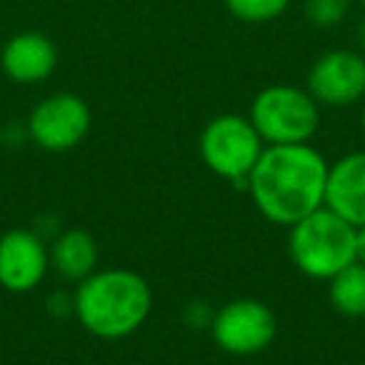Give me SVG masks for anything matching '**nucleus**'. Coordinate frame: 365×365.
I'll use <instances>...</instances> for the list:
<instances>
[{
  "mask_svg": "<svg viewBox=\"0 0 365 365\" xmlns=\"http://www.w3.org/2000/svg\"><path fill=\"white\" fill-rule=\"evenodd\" d=\"M328 168L310 143L265 145L248 178L250 200L265 220L290 228L325 205Z\"/></svg>",
  "mask_w": 365,
  "mask_h": 365,
  "instance_id": "nucleus-1",
  "label": "nucleus"
},
{
  "mask_svg": "<svg viewBox=\"0 0 365 365\" xmlns=\"http://www.w3.org/2000/svg\"><path fill=\"white\" fill-rule=\"evenodd\" d=\"M150 310V283L130 268H98L73 293V315L101 340H120L138 333Z\"/></svg>",
  "mask_w": 365,
  "mask_h": 365,
  "instance_id": "nucleus-2",
  "label": "nucleus"
},
{
  "mask_svg": "<svg viewBox=\"0 0 365 365\" xmlns=\"http://www.w3.org/2000/svg\"><path fill=\"white\" fill-rule=\"evenodd\" d=\"M288 233V253L298 273L310 280H330L355 263L358 228L335 215L330 208H318L305 215Z\"/></svg>",
  "mask_w": 365,
  "mask_h": 365,
  "instance_id": "nucleus-3",
  "label": "nucleus"
},
{
  "mask_svg": "<svg viewBox=\"0 0 365 365\" xmlns=\"http://www.w3.org/2000/svg\"><path fill=\"white\" fill-rule=\"evenodd\" d=\"M248 118L265 145H298L318 133L320 106L308 88L275 83L255 93Z\"/></svg>",
  "mask_w": 365,
  "mask_h": 365,
  "instance_id": "nucleus-4",
  "label": "nucleus"
},
{
  "mask_svg": "<svg viewBox=\"0 0 365 365\" xmlns=\"http://www.w3.org/2000/svg\"><path fill=\"white\" fill-rule=\"evenodd\" d=\"M265 143L248 115L220 113L205 123L198 138V150L210 173L248 190V178L263 153Z\"/></svg>",
  "mask_w": 365,
  "mask_h": 365,
  "instance_id": "nucleus-5",
  "label": "nucleus"
},
{
  "mask_svg": "<svg viewBox=\"0 0 365 365\" xmlns=\"http://www.w3.org/2000/svg\"><path fill=\"white\" fill-rule=\"evenodd\" d=\"M210 335L223 353L250 358L270 348L278 335V318L263 300L235 298L213 313Z\"/></svg>",
  "mask_w": 365,
  "mask_h": 365,
  "instance_id": "nucleus-6",
  "label": "nucleus"
},
{
  "mask_svg": "<svg viewBox=\"0 0 365 365\" xmlns=\"http://www.w3.org/2000/svg\"><path fill=\"white\" fill-rule=\"evenodd\" d=\"M93 125L91 106L76 93H51L33 106L28 135L46 153H68L88 138Z\"/></svg>",
  "mask_w": 365,
  "mask_h": 365,
  "instance_id": "nucleus-7",
  "label": "nucleus"
},
{
  "mask_svg": "<svg viewBox=\"0 0 365 365\" xmlns=\"http://www.w3.org/2000/svg\"><path fill=\"white\" fill-rule=\"evenodd\" d=\"M305 88L320 108H348L365 98V53L333 48L320 53L305 78Z\"/></svg>",
  "mask_w": 365,
  "mask_h": 365,
  "instance_id": "nucleus-8",
  "label": "nucleus"
},
{
  "mask_svg": "<svg viewBox=\"0 0 365 365\" xmlns=\"http://www.w3.org/2000/svg\"><path fill=\"white\" fill-rule=\"evenodd\" d=\"M51 270L46 240L28 228L0 235V288L8 293H33Z\"/></svg>",
  "mask_w": 365,
  "mask_h": 365,
  "instance_id": "nucleus-9",
  "label": "nucleus"
},
{
  "mask_svg": "<svg viewBox=\"0 0 365 365\" xmlns=\"http://www.w3.org/2000/svg\"><path fill=\"white\" fill-rule=\"evenodd\" d=\"M58 68V48L46 33L23 31L6 41L0 51V71L18 86H38Z\"/></svg>",
  "mask_w": 365,
  "mask_h": 365,
  "instance_id": "nucleus-10",
  "label": "nucleus"
},
{
  "mask_svg": "<svg viewBox=\"0 0 365 365\" xmlns=\"http://www.w3.org/2000/svg\"><path fill=\"white\" fill-rule=\"evenodd\" d=\"M325 208L348 220L353 228L365 225V150L348 153L330 163Z\"/></svg>",
  "mask_w": 365,
  "mask_h": 365,
  "instance_id": "nucleus-11",
  "label": "nucleus"
},
{
  "mask_svg": "<svg viewBox=\"0 0 365 365\" xmlns=\"http://www.w3.org/2000/svg\"><path fill=\"white\" fill-rule=\"evenodd\" d=\"M51 268L68 283H81L101 268L98 240L83 228H68L48 245Z\"/></svg>",
  "mask_w": 365,
  "mask_h": 365,
  "instance_id": "nucleus-12",
  "label": "nucleus"
},
{
  "mask_svg": "<svg viewBox=\"0 0 365 365\" xmlns=\"http://www.w3.org/2000/svg\"><path fill=\"white\" fill-rule=\"evenodd\" d=\"M328 300L345 318H365V265L350 263L328 280Z\"/></svg>",
  "mask_w": 365,
  "mask_h": 365,
  "instance_id": "nucleus-13",
  "label": "nucleus"
},
{
  "mask_svg": "<svg viewBox=\"0 0 365 365\" xmlns=\"http://www.w3.org/2000/svg\"><path fill=\"white\" fill-rule=\"evenodd\" d=\"M223 3L235 21L248 23V26L278 21L293 6V0H223Z\"/></svg>",
  "mask_w": 365,
  "mask_h": 365,
  "instance_id": "nucleus-14",
  "label": "nucleus"
},
{
  "mask_svg": "<svg viewBox=\"0 0 365 365\" xmlns=\"http://www.w3.org/2000/svg\"><path fill=\"white\" fill-rule=\"evenodd\" d=\"M353 0H303L305 21L320 31L338 28L348 18Z\"/></svg>",
  "mask_w": 365,
  "mask_h": 365,
  "instance_id": "nucleus-15",
  "label": "nucleus"
},
{
  "mask_svg": "<svg viewBox=\"0 0 365 365\" xmlns=\"http://www.w3.org/2000/svg\"><path fill=\"white\" fill-rule=\"evenodd\" d=\"M355 260L365 265V225L358 228V235H355Z\"/></svg>",
  "mask_w": 365,
  "mask_h": 365,
  "instance_id": "nucleus-16",
  "label": "nucleus"
},
{
  "mask_svg": "<svg viewBox=\"0 0 365 365\" xmlns=\"http://www.w3.org/2000/svg\"><path fill=\"white\" fill-rule=\"evenodd\" d=\"M358 41H360V48H365V21L360 23V28H358Z\"/></svg>",
  "mask_w": 365,
  "mask_h": 365,
  "instance_id": "nucleus-17",
  "label": "nucleus"
},
{
  "mask_svg": "<svg viewBox=\"0 0 365 365\" xmlns=\"http://www.w3.org/2000/svg\"><path fill=\"white\" fill-rule=\"evenodd\" d=\"M360 133H363V138H365V108H363V113H360Z\"/></svg>",
  "mask_w": 365,
  "mask_h": 365,
  "instance_id": "nucleus-18",
  "label": "nucleus"
},
{
  "mask_svg": "<svg viewBox=\"0 0 365 365\" xmlns=\"http://www.w3.org/2000/svg\"><path fill=\"white\" fill-rule=\"evenodd\" d=\"M358 3H360V6H363V8H365V0H358Z\"/></svg>",
  "mask_w": 365,
  "mask_h": 365,
  "instance_id": "nucleus-19",
  "label": "nucleus"
}]
</instances>
